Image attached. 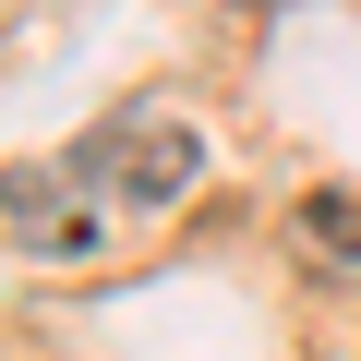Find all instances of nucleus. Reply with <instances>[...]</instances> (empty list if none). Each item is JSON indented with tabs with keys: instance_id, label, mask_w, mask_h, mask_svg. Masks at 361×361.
Instances as JSON below:
<instances>
[{
	"instance_id": "obj_1",
	"label": "nucleus",
	"mask_w": 361,
	"mask_h": 361,
	"mask_svg": "<svg viewBox=\"0 0 361 361\" xmlns=\"http://www.w3.org/2000/svg\"><path fill=\"white\" fill-rule=\"evenodd\" d=\"M193 169H205V145L180 121H109L97 145H73V180H109L121 205H180Z\"/></svg>"
},
{
	"instance_id": "obj_2",
	"label": "nucleus",
	"mask_w": 361,
	"mask_h": 361,
	"mask_svg": "<svg viewBox=\"0 0 361 361\" xmlns=\"http://www.w3.org/2000/svg\"><path fill=\"white\" fill-rule=\"evenodd\" d=\"M301 241L325 265H361V180H313L301 193Z\"/></svg>"
}]
</instances>
